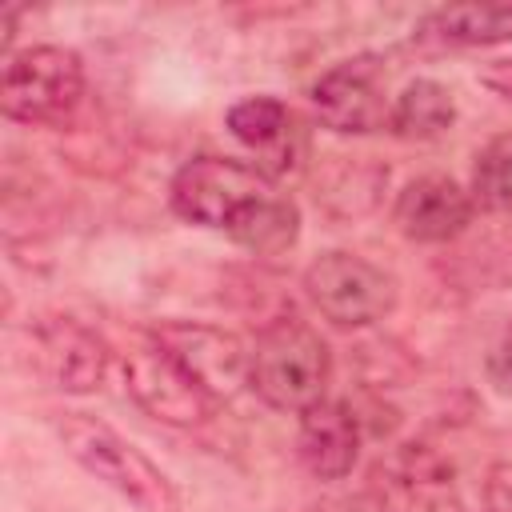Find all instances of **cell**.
<instances>
[{
	"mask_svg": "<svg viewBox=\"0 0 512 512\" xmlns=\"http://www.w3.org/2000/svg\"><path fill=\"white\" fill-rule=\"evenodd\" d=\"M332 352L300 316H276L248 352V388L276 412H308L328 400Z\"/></svg>",
	"mask_w": 512,
	"mask_h": 512,
	"instance_id": "obj_1",
	"label": "cell"
},
{
	"mask_svg": "<svg viewBox=\"0 0 512 512\" xmlns=\"http://www.w3.org/2000/svg\"><path fill=\"white\" fill-rule=\"evenodd\" d=\"M60 440L84 472H92L112 492H120L136 512H180L176 484L112 424H104L88 412H64Z\"/></svg>",
	"mask_w": 512,
	"mask_h": 512,
	"instance_id": "obj_2",
	"label": "cell"
},
{
	"mask_svg": "<svg viewBox=\"0 0 512 512\" xmlns=\"http://www.w3.org/2000/svg\"><path fill=\"white\" fill-rule=\"evenodd\" d=\"M304 296L336 328H368L396 308V280L372 260L332 248L304 268Z\"/></svg>",
	"mask_w": 512,
	"mask_h": 512,
	"instance_id": "obj_5",
	"label": "cell"
},
{
	"mask_svg": "<svg viewBox=\"0 0 512 512\" xmlns=\"http://www.w3.org/2000/svg\"><path fill=\"white\" fill-rule=\"evenodd\" d=\"M28 344H32V368L60 392L88 396L108 376L112 348L104 344V336H96L88 324L72 316H40L28 328Z\"/></svg>",
	"mask_w": 512,
	"mask_h": 512,
	"instance_id": "obj_8",
	"label": "cell"
},
{
	"mask_svg": "<svg viewBox=\"0 0 512 512\" xmlns=\"http://www.w3.org/2000/svg\"><path fill=\"white\" fill-rule=\"evenodd\" d=\"M480 84H484V88H492L496 96L512 100V56H504V60H492V64L480 72Z\"/></svg>",
	"mask_w": 512,
	"mask_h": 512,
	"instance_id": "obj_20",
	"label": "cell"
},
{
	"mask_svg": "<svg viewBox=\"0 0 512 512\" xmlns=\"http://www.w3.org/2000/svg\"><path fill=\"white\" fill-rule=\"evenodd\" d=\"M228 236H232L240 248H248L252 256H280V252H288V248L296 244V236H300V208H296L288 196L268 192L264 200H256V204L228 228Z\"/></svg>",
	"mask_w": 512,
	"mask_h": 512,
	"instance_id": "obj_16",
	"label": "cell"
},
{
	"mask_svg": "<svg viewBox=\"0 0 512 512\" xmlns=\"http://www.w3.org/2000/svg\"><path fill=\"white\" fill-rule=\"evenodd\" d=\"M416 40L436 48H488L512 40V4H452L416 24Z\"/></svg>",
	"mask_w": 512,
	"mask_h": 512,
	"instance_id": "obj_14",
	"label": "cell"
},
{
	"mask_svg": "<svg viewBox=\"0 0 512 512\" xmlns=\"http://www.w3.org/2000/svg\"><path fill=\"white\" fill-rule=\"evenodd\" d=\"M276 192V180L256 164L232 156H192L168 184V204L180 220L200 228H232L256 200Z\"/></svg>",
	"mask_w": 512,
	"mask_h": 512,
	"instance_id": "obj_4",
	"label": "cell"
},
{
	"mask_svg": "<svg viewBox=\"0 0 512 512\" xmlns=\"http://www.w3.org/2000/svg\"><path fill=\"white\" fill-rule=\"evenodd\" d=\"M488 508L512 512V464H496L488 472Z\"/></svg>",
	"mask_w": 512,
	"mask_h": 512,
	"instance_id": "obj_19",
	"label": "cell"
},
{
	"mask_svg": "<svg viewBox=\"0 0 512 512\" xmlns=\"http://www.w3.org/2000/svg\"><path fill=\"white\" fill-rule=\"evenodd\" d=\"M152 336L196 376V384L212 400H232L248 384V352L244 344L216 328V324H196V320H164L152 328Z\"/></svg>",
	"mask_w": 512,
	"mask_h": 512,
	"instance_id": "obj_9",
	"label": "cell"
},
{
	"mask_svg": "<svg viewBox=\"0 0 512 512\" xmlns=\"http://www.w3.org/2000/svg\"><path fill=\"white\" fill-rule=\"evenodd\" d=\"M472 212H476L472 196L456 180L432 172V176H416L400 188V196L392 204V224L400 236H408L416 244H444L468 228Z\"/></svg>",
	"mask_w": 512,
	"mask_h": 512,
	"instance_id": "obj_11",
	"label": "cell"
},
{
	"mask_svg": "<svg viewBox=\"0 0 512 512\" xmlns=\"http://www.w3.org/2000/svg\"><path fill=\"white\" fill-rule=\"evenodd\" d=\"M456 120V100L452 92L432 80V76H416L404 84V92L392 100V120L388 128L400 140H436L452 128Z\"/></svg>",
	"mask_w": 512,
	"mask_h": 512,
	"instance_id": "obj_15",
	"label": "cell"
},
{
	"mask_svg": "<svg viewBox=\"0 0 512 512\" xmlns=\"http://www.w3.org/2000/svg\"><path fill=\"white\" fill-rule=\"evenodd\" d=\"M472 204L484 212H512V132L492 136L472 164Z\"/></svg>",
	"mask_w": 512,
	"mask_h": 512,
	"instance_id": "obj_17",
	"label": "cell"
},
{
	"mask_svg": "<svg viewBox=\"0 0 512 512\" xmlns=\"http://www.w3.org/2000/svg\"><path fill=\"white\" fill-rule=\"evenodd\" d=\"M84 96V64L72 48L32 44L12 52L0 80V112L16 124H64Z\"/></svg>",
	"mask_w": 512,
	"mask_h": 512,
	"instance_id": "obj_3",
	"label": "cell"
},
{
	"mask_svg": "<svg viewBox=\"0 0 512 512\" xmlns=\"http://www.w3.org/2000/svg\"><path fill=\"white\" fill-rule=\"evenodd\" d=\"M308 100H312L316 120L340 136H368V132L388 128L392 120V104L384 92V68L372 56H352L320 72L316 84L308 88Z\"/></svg>",
	"mask_w": 512,
	"mask_h": 512,
	"instance_id": "obj_7",
	"label": "cell"
},
{
	"mask_svg": "<svg viewBox=\"0 0 512 512\" xmlns=\"http://www.w3.org/2000/svg\"><path fill=\"white\" fill-rule=\"evenodd\" d=\"M228 132L248 144L252 152H260L256 168L264 176H280L296 164V152L304 148V136H300V124L292 116V108L276 96H248V100H236L228 108Z\"/></svg>",
	"mask_w": 512,
	"mask_h": 512,
	"instance_id": "obj_13",
	"label": "cell"
},
{
	"mask_svg": "<svg viewBox=\"0 0 512 512\" xmlns=\"http://www.w3.org/2000/svg\"><path fill=\"white\" fill-rule=\"evenodd\" d=\"M360 452V416L348 400H320L300 412L296 456L316 480H344Z\"/></svg>",
	"mask_w": 512,
	"mask_h": 512,
	"instance_id": "obj_12",
	"label": "cell"
},
{
	"mask_svg": "<svg viewBox=\"0 0 512 512\" xmlns=\"http://www.w3.org/2000/svg\"><path fill=\"white\" fill-rule=\"evenodd\" d=\"M484 372H488V384L512 400V324L500 332V340L488 348V360H484Z\"/></svg>",
	"mask_w": 512,
	"mask_h": 512,
	"instance_id": "obj_18",
	"label": "cell"
},
{
	"mask_svg": "<svg viewBox=\"0 0 512 512\" xmlns=\"http://www.w3.org/2000/svg\"><path fill=\"white\" fill-rule=\"evenodd\" d=\"M372 480L380 512H460L452 464L428 444H404L396 456L376 464Z\"/></svg>",
	"mask_w": 512,
	"mask_h": 512,
	"instance_id": "obj_10",
	"label": "cell"
},
{
	"mask_svg": "<svg viewBox=\"0 0 512 512\" xmlns=\"http://www.w3.org/2000/svg\"><path fill=\"white\" fill-rule=\"evenodd\" d=\"M124 388L152 420L172 428H196L212 416L216 400L196 384V376L152 336L140 332L124 352Z\"/></svg>",
	"mask_w": 512,
	"mask_h": 512,
	"instance_id": "obj_6",
	"label": "cell"
}]
</instances>
